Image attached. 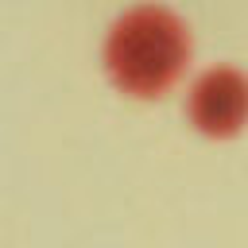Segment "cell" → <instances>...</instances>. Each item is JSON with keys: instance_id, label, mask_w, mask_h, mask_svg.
<instances>
[{"instance_id": "1", "label": "cell", "mask_w": 248, "mask_h": 248, "mask_svg": "<svg viewBox=\"0 0 248 248\" xmlns=\"http://www.w3.org/2000/svg\"><path fill=\"white\" fill-rule=\"evenodd\" d=\"M186 62V35L182 23L163 8H132L120 16L105 43V66L112 81L128 93L151 97L167 89Z\"/></svg>"}, {"instance_id": "2", "label": "cell", "mask_w": 248, "mask_h": 248, "mask_svg": "<svg viewBox=\"0 0 248 248\" xmlns=\"http://www.w3.org/2000/svg\"><path fill=\"white\" fill-rule=\"evenodd\" d=\"M190 120L205 136H232L248 124V81L236 70H209L190 93Z\"/></svg>"}]
</instances>
